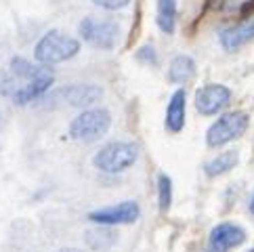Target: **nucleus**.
Instances as JSON below:
<instances>
[{
	"mask_svg": "<svg viewBox=\"0 0 254 252\" xmlns=\"http://www.w3.org/2000/svg\"><path fill=\"white\" fill-rule=\"evenodd\" d=\"M78 51H80V42L76 38H71V36L63 34L59 30H51L36 42L34 59L40 65H57V63L76 57Z\"/></svg>",
	"mask_w": 254,
	"mask_h": 252,
	"instance_id": "1",
	"label": "nucleus"
},
{
	"mask_svg": "<svg viewBox=\"0 0 254 252\" xmlns=\"http://www.w3.org/2000/svg\"><path fill=\"white\" fill-rule=\"evenodd\" d=\"M112 126V114L103 107H88L69 124V137L78 143H95L103 139Z\"/></svg>",
	"mask_w": 254,
	"mask_h": 252,
	"instance_id": "2",
	"label": "nucleus"
},
{
	"mask_svg": "<svg viewBox=\"0 0 254 252\" xmlns=\"http://www.w3.org/2000/svg\"><path fill=\"white\" fill-rule=\"evenodd\" d=\"M139 158V147L134 143L128 141H114L107 143L105 147H101L93 158V164L97 170L107 175H116V173H124L128 170Z\"/></svg>",
	"mask_w": 254,
	"mask_h": 252,
	"instance_id": "3",
	"label": "nucleus"
},
{
	"mask_svg": "<svg viewBox=\"0 0 254 252\" xmlns=\"http://www.w3.org/2000/svg\"><path fill=\"white\" fill-rule=\"evenodd\" d=\"M248 122H250V116L246 112L223 114L206 132L208 147H221V145H227L229 141L242 137L248 128Z\"/></svg>",
	"mask_w": 254,
	"mask_h": 252,
	"instance_id": "4",
	"label": "nucleus"
},
{
	"mask_svg": "<svg viewBox=\"0 0 254 252\" xmlns=\"http://www.w3.org/2000/svg\"><path fill=\"white\" fill-rule=\"evenodd\" d=\"M78 32H80V36H82V40L88 42L90 47L101 49V51H110V49L116 47L120 28H118L114 21H107V19L84 17L78 25Z\"/></svg>",
	"mask_w": 254,
	"mask_h": 252,
	"instance_id": "5",
	"label": "nucleus"
},
{
	"mask_svg": "<svg viewBox=\"0 0 254 252\" xmlns=\"http://www.w3.org/2000/svg\"><path fill=\"white\" fill-rule=\"evenodd\" d=\"M141 214V208L137 202L132 200H124L116 206H107V208H101V210H93L88 214V221H93L97 225H128V223H134L139 219Z\"/></svg>",
	"mask_w": 254,
	"mask_h": 252,
	"instance_id": "6",
	"label": "nucleus"
},
{
	"mask_svg": "<svg viewBox=\"0 0 254 252\" xmlns=\"http://www.w3.org/2000/svg\"><path fill=\"white\" fill-rule=\"evenodd\" d=\"M229 101H231V91L223 84H208L195 93V107L204 116H212L225 110Z\"/></svg>",
	"mask_w": 254,
	"mask_h": 252,
	"instance_id": "7",
	"label": "nucleus"
},
{
	"mask_svg": "<svg viewBox=\"0 0 254 252\" xmlns=\"http://www.w3.org/2000/svg\"><path fill=\"white\" fill-rule=\"evenodd\" d=\"M246 242V233L233 223H221L210 231V252H229Z\"/></svg>",
	"mask_w": 254,
	"mask_h": 252,
	"instance_id": "8",
	"label": "nucleus"
},
{
	"mask_svg": "<svg viewBox=\"0 0 254 252\" xmlns=\"http://www.w3.org/2000/svg\"><path fill=\"white\" fill-rule=\"evenodd\" d=\"M57 97H63L71 107H93L103 97V88L97 84H69L61 88Z\"/></svg>",
	"mask_w": 254,
	"mask_h": 252,
	"instance_id": "9",
	"label": "nucleus"
},
{
	"mask_svg": "<svg viewBox=\"0 0 254 252\" xmlns=\"http://www.w3.org/2000/svg\"><path fill=\"white\" fill-rule=\"evenodd\" d=\"M254 38V17H248L238 25H231L221 32V44L225 51H238Z\"/></svg>",
	"mask_w": 254,
	"mask_h": 252,
	"instance_id": "10",
	"label": "nucleus"
},
{
	"mask_svg": "<svg viewBox=\"0 0 254 252\" xmlns=\"http://www.w3.org/2000/svg\"><path fill=\"white\" fill-rule=\"evenodd\" d=\"M166 126L170 132H179L185 126V91L179 88L170 97L168 110H166Z\"/></svg>",
	"mask_w": 254,
	"mask_h": 252,
	"instance_id": "11",
	"label": "nucleus"
},
{
	"mask_svg": "<svg viewBox=\"0 0 254 252\" xmlns=\"http://www.w3.org/2000/svg\"><path fill=\"white\" fill-rule=\"evenodd\" d=\"M116 240H118V233L114 229H110L107 225H99L97 229H88L84 233V242H86V246L90 250H97V252H101V250H110L114 244H116Z\"/></svg>",
	"mask_w": 254,
	"mask_h": 252,
	"instance_id": "12",
	"label": "nucleus"
},
{
	"mask_svg": "<svg viewBox=\"0 0 254 252\" xmlns=\"http://www.w3.org/2000/svg\"><path fill=\"white\" fill-rule=\"evenodd\" d=\"M195 76V63L191 57L187 55H177L175 59L170 61V67H168V78L170 82L175 84H185L189 82Z\"/></svg>",
	"mask_w": 254,
	"mask_h": 252,
	"instance_id": "13",
	"label": "nucleus"
},
{
	"mask_svg": "<svg viewBox=\"0 0 254 252\" xmlns=\"http://www.w3.org/2000/svg\"><path fill=\"white\" fill-rule=\"evenodd\" d=\"M238 160H240V154L235 149L223 151V154H219L216 158H212L210 162H208V164L204 166V170H206L208 177H221L225 173H229V170L238 164Z\"/></svg>",
	"mask_w": 254,
	"mask_h": 252,
	"instance_id": "14",
	"label": "nucleus"
},
{
	"mask_svg": "<svg viewBox=\"0 0 254 252\" xmlns=\"http://www.w3.org/2000/svg\"><path fill=\"white\" fill-rule=\"evenodd\" d=\"M158 25L164 34H172L177 25V0H158Z\"/></svg>",
	"mask_w": 254,
	"mask_h": 252,
	"instance_id": "15",
	"label": "nucleus"
},
{
	"mask_svg": "<svg viewBox=\"0 0 254 252\" xmlns=\"http://www.w3.org/2000/svg\"><path fill=\"white\" fill-rule=\"evenodd\" d=\"M158 202H160V210L162 212H166L170 208L172 181H170V177H166V175H160V179H158Z\"/></svg>",
	"mask_w": 254,
	"mask_h": 252,
	"instance_id": "16",
	"label": "nucleus"
},
{
	"mask_svg": "<svg viewBox=\"0 0 254 252\" xmlns=\"http://www.w3.org/2000/svg\"><path fill=\"white\" fill-rule=\"evenodd\" d=\"M93 2H95L97 6L105 8V11H120V8L128 6L130 0H93Z\"/></svg>",
	"mask_w": 254,
	"mask_h": 252,
	"instance_id": "17",
	"label": "nucleus"
},
{
	"mask_svg": "<svg viewBox=\"0 0 254 252\" xmlns=\"http://www.w3.org/2000/svg\"><path fill=\"white\" fill-rule=\"evenodd\" d=\"M139 59H145V61H151V63H156V53H153L151 47H143L141 53H139Z\"/></svg>",
	"mask_w": 254,
	"mask_h": 252,
	"instance_id": "18",
	"label": "nucleus"
},
{
	"mask_svg": "<svg viewBox=\"0 0 254 252\" xmlns=\"http://www.w3.org/2000/svg\"><path fill=\"white\" fill-rule=\"evenodd\" d=\"M57 252H82V250H78V248H59Z\"/></svg>",
	"mask_w": 254,
	"mask_h": 252,
	"instance_id": "19",
	"label": "nucleus"
},
{
	"mask_svg": "<svg viewBox=\"0 0 254 252\" xmlns=\"http://www.w3.org/2000/svg\"><path fill=\"white\" fill-rule=\"evenodd\" d=\"M250 210H252V214H254V197H252V202H250Z\"/></svg>",
	"mask_w": 254,
	"mask_h": 252,
	"instance_id": "20",
	"label": "nucleus"
},
{
	"mask_svg": "<svg viewBox=\"0 0 254 252\" xmlns=\"http://www.w3.org/2000/svg\"><path fill=\"white\" fill-rule=\"evenodd\" d=\"M250 252H254V248H252V250H250Z\"/></svg>",
	"mask_w": 254,
	"mask_h": 252,
	"instance_id": "21",
	"label": "nucleus"
}]
</instances>
